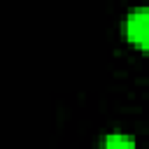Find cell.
Segmentation results:
<instances>
[{
  "label": "cell",
  "instance_id": "7a4b0ae2",
  "mask_svg": "<svg viewBox=\"0 0 149 149\" xmlns=\"http://www.w3.org/2000/svg\"><path fill=\"white\" fill-rule=\"evenodd\" d=\"M133 144H135V140L128 137V135L114 133V135H107V137H105V147H107V149H128V147H133Z\"/></svg>",
  "mask_w": 149,
  "mask_h": 149
},
{
  "label": "cell",
  "instance_id": "6da1fadb",
  "mask_svg": "<svg viewBox=\"0 0 149 149\" xmlns=\"http://www.w3.org/2000/svg\"><path fill=\"white\" fill-rule=\"evenodd\" d=\"M126 35L137 49L149 51V5L135 7L126 16Z\"/></svg>",
  "mask_w": 149,
  "mask_h": 149
}]
</instances>
